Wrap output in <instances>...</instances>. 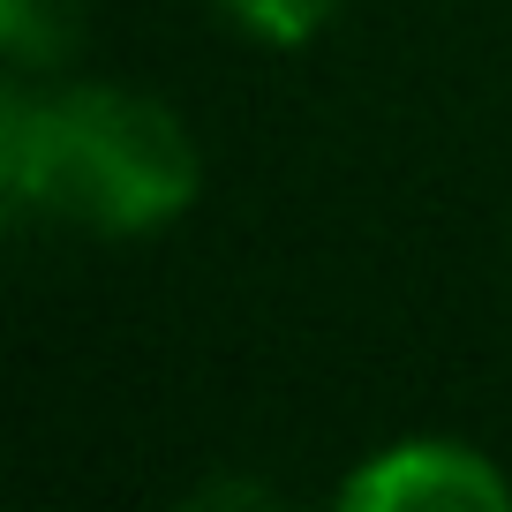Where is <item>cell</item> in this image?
Instances as JSON below:
<instances>
[{"mask_svg": "<svg viewBox=\"0 0 512 512\" xmlns=\"http://www.w3.org/2000/svg\"><path fill=\"white\" fill-rule=\"evenodd\" d=\"M339 512H512V475L475 437L407 430L339 475Z\"/></svg>", "mask_w": 512, "mask_h": 512, "instance_id": "2", "label": "cell"}, {"mask_svg": "<svg viewBox=\"0 0 512 512\" xmlns=\"http://www.w3.org/2000/svg\"><path fill=\"white\" fill-rule=\"evenodd\" d=\"M204 196L196 128L136 83L8 76L0 91V204L16 226L144 241Z\"/></svg>", "mask_w": 512, "mask_h": 512, "instance_id": "1", "label": "cell"}, {"mask_svg": "<svg viewBox=\"0 0 512 512\" xmlns=\"http://www.w3.org/2000/svg\"><path fill=\"white\" fill-rule=\"evenodd\" d=\"M76 31H68V0H0V53L8 76H53L68 61Z\"/></svg>", "mask_w": 512, "mask_h": 512, "instance_id": "4", "label": "cell"}, {"mask_svg": "<svg viewBox=\"0 0 512 512\" xmlns=\"http://www.w3.org/2000/svg\"><path fill=\"white\" fill-rule=\"evenodd\" d=\"M226 23H234L249 46H272V53H302L347 16V0H211Z\"/></svg>", "mask_w": 512, "mask_h": 512, "instance_id": "3", "label": "cell"}]
</instances>
